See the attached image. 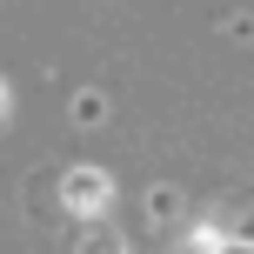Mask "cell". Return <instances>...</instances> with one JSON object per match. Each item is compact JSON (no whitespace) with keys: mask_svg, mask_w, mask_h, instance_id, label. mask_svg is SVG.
<instances>
[{"mask_svg":"<svg viewBox=\"0 0 254 254\" xmlns=\"http://www.w3.org/2000/svg\"><path fill=\"white\" fill-rule=\"evenodd\" d=\"M80 254H121V234H94V241L80 248Z\"/></svg>","mask_w":254,"mask_h":254,"instance_id":"2","label":"cell"},{"mask_svg":"<svg viewBox=\"0 0 254 254\" xmlns=\"http://www.w3.org/2000/svg\"><path fill=\"white\" fill-rule=\"evenodd\" d=\"M101 201H107V174L74 167V174H67V207H101Z\"/></svg>","mask_w":254,"mask_h":254,"instance_id":"1","label":"cell"},{"mask_svg":"<svg viewBox=\"0 0 254 254\" xmlns=\"http://www.w3.org/2000/svg\"><path fill=\"white\" fill-rule=\"evenodd\" d=\"M221 254H254V241H234V248H221Z\"/></svg>","mask_w":254,"mask_h":254,"instance_id":"3","label":"cell"}]
</instances>
